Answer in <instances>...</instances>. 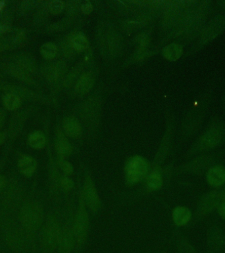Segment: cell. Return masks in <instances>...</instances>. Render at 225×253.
<instances>
[{"instance_id": "obj_10", "label": "cell", "mask_w": 225, "mask_h": 253, "mask_svg": "<svg viewBox=\"0 0 225 253\" xmlns=\"http://www.w3.org/2000/svg\"><path fill=\"white\" fill-rule=\"evenodd\" d=\"M207 253H221L225 249V232L222 227L213 224L209 226L205 237Z\"/></svg>"}, {"instance_id": "obj_5", "label": "cell", "mask_w": 225, "mask_h": 253, "mask_svg": "<svg viewBox=\"0 0 225 253\" xmlns=\"http://www.w3.org/2000/svg\"><path fill=\"white\" fill-rule=\"evenodd\" d=\"M223 187L211 189L203 193L197 201L195 211V220L198 222L216 211L223 201Z\"/></svg>"}, {"instance_id": "obj_21", "label": "cell", "mask_w": 225, "mask_h": 253, "mask_svg": "<svg viewBox=\"0 0 225 253\" xmlns=\"http://www.w3.org/2000/svg\"><path fill=\"white\" fill-rule=\"evenodd\" d=\"M177 249L178 253H197L193 245L183 235L178 237Z\"/></svg>"}, {"instance_id": "obj_34", "label": "cell", "mask_w": 225, "mask_h": 253, "mask_svg": "<svg viewBox=\"0 0 225 253\" xmlns=\"http://www.w3.org/2000/svg\"><path fill=\"white\" fill-rule=\"evenodd\" d=\"M223 114H224L225 118V90L224 92V95H223Z\"/></svg>"}, {"instance_id": "obj_14", "label": "cell", "mask_w": 225, "mask_h": 253, "mask_svg": "<svg viewBox=\"0 0 225 253\" xmlns=\"http://www.w3.org/2000/svg\"><path fill=\"white\" fill-rule=\"evenodd\" d=\"M18 168L24 176L27 177H31L37 170V160L32 156H22L18 161Z\"/></svg>"}, {"instance_id": "obj_2", "label": "cell", "mask_w": 225, "mask_h": 253, "mask_svg": "<svg viewBox=\"0 0 225 253\" xmlns=\"http://www.w3.org/2000/svg\"><path fill=\"white\" fill-rule=\"evenodd\" d=\"M225 145V120L215 115L209 119L207 126L198 134L188 150L187 157L219 150Z\"/></svg>"}, {"instance_id": "obj_16", "label": "cell", "mask_w": 225, "mask_h": 253, "mask_svg": "<svg viewBox=\"0 0 225 253\" xmlns=\"http://www.w3.org/2000/svg\"><path fill=\"white\" fill-rule=\"evenodd\" d=\"M63 126L65 134L72 138L77 137L80 135L82 130L78 120L73 117H69L65 119L63 122Z\"/></svg>"}, {"instance_id": "obj_15", "label": "cell", "mask_w": 225, "mask_h": 253, "mask_svg": "<svg viewBox=\"0 0 225 253\" xmlns=\"http://www.w3.org/2000/svg\"><path fill=\"white\" fill-rule=\"evenodd\" d=\"M75 243L73 231L66 229L61 232L59 244V253H71Z\"/></svg>"}, {"instance_id": "obj_35", "label": "cell", "mask_w": 225, "mask_h": 253, "mask_svg": "<svg viewBox=\"0 0 225 253\" xmlns=\"http://www.w3.org/2000/svg\"><path fill=\"white\" fill-rule=\"evenodd\" d=\"M225 202V186L223 187V201Z\"/></svg>"}, {"instance_id": "obj_33", "label": "cell", "mask_w": 225, "mask_h": 253, "mask_svg": "<svg viewBox=\"0 0 225 253\" xmlns=\"http://www.w3.org/2000/svg\"><path fill=\"white\" fill-rule=\"evenodd\" d=\"M5 134L0 132V146L3 143L4 140H5Z\"/></svg>"}, {"instance_id": "obj_25", "label": "cell", "mask_w": 225, "mask_h": 253, "mask_svg": "<svg viewBox=\"0 0 225 253\" xmlns=\"http://www.w3.org/2000/svg\"><path fill=\"white\" fill-rule=\"evenodd\" d=\"M71 44L76 50L79 51L85 50L88 46V42L86 38L81 34H76L72 38Z\"/></svg>"}, {"instance_id": "obj_36", "label": "cell", "mask_w": 225, "mask_h": 253, "mask_svg": "<svg viewBox=\"0 0 225 253\" xmlns=\"http://www.w3.org/2000/svg\"><path fill=\"white\" fill-rule=\"evenodd\" d=\"M3 6H4L3 2L0 1V11H1V10L2 9H3Z\"/></svg>"}, {"instance_id": "obj_30", "label": "cell", "mask_w": 225, "mask_h": 253, "mask_svg": "<svg viewBox=\"0 0 225 253\" xmlns=\"http://www.w3.org/2000/svg\"><path fill=\"white\" fill-rule=\"evenodd\" d=\"M216 212L223 220H225V202H222L217 208Z\"/></svg>"}, {"instance_id": "obj_28", "label": "cell", "mask_w": 225, "mask_h": 253, "mask_svg": "<svg viewBox=\"0 0 225 253\" xmlns=\"http://www.w3.org/2000/svg\"><path fill=\"white\" fill-rule=\"evenodd\" d=\"M59 166L61 168V169L63 170L65 173L67 174H70L73 172V167L71 165V164L69 162L65 161V160H61L59 162Z\"/></svg>"}, {"instance_id": "obj_6", "label": "cell", "mask_w": 225, "mask_h": 253, "mask_svg": "<svg viewBox=\"0 0 225 253\" xmlns=\"http://www.w3.org/2000/svg\"><path fill=\"white\" fill-rule=\"evenodd\" d=\"M43 210L39 204L35 201L28 202L20 211V221L25 231L36 232L41 226L43 220Z\"/></svg>"}, {"instance_id": "obj_23", "label": "cell", "mask_w": 225, "mask_h": 253, "mask_svg": "<svg viewBox=\"0 0 225 253\" xmlns=\"http://www.w3.org/2000/svg\"><path fill=\"white\" fill-rule=\"evenodd\" d=\"M3 104L8 110L13 111L19 108L21 104V101L17 95L9 93L4 96Z\"/></svg>"}, {"instance_id": "obj_27", "label": "cell", "mask_w": 225, "mask_h": 253, "mask_svg": "<svg viewBox=\"0 0 225 253\" xmlns=\"http://www.w3.org/2000/svg\"><path fill=\"white\" fill-rule=\"evenodd\" d=\"M214 9L217 10V13L222 14L225 16V0L214 1Z\"/></svg>"}, {"instance_id": "obj_31", "label": "cell", "mask_w": 225, "mask_h": 253, "mask_svg": "<svg viewBox=\"0 0 225 253\" xmlns=\"http://www.w3.org/2000/svg\"><path fill=\"white\" fill-rule=\"evenodd\" d=\"M82 10L85 14L90 13V12L92 11V4H91L90 2H86V3L83 4Z\"/></svg>"}, {"instance_id": "obj_12", "label": "cell", "mask_w": 225, "mask_h": 253, "mask_svg": "<svg viewBox=\"0 0 225 253\" xmlns=\"http://www.w3.org/2000/svg\"><path fill=\"white\" fill-rule=\"evenodd\" d=\"M84 199L86 205L93 211H98L101 206L100 197L92 179L87 177L84 186Z\"/></svg>"}, {"instance_id": "obj_37", "label": "cell", "mask_w": 225, "mask_h": 253, "mask_svg": "<svg viewBox=\"0 0 225 253\" xmlns=\"http://www.w3.org/2000/svg\"><path fill=\"white\" fill-rule=\"evenodd\" d=\"M2 125V120L1 118H0V127H1Z\"/></svg>"}, {"instance_id": "obj_1", "label": "cell", "mask_w": 225, "mask_h": 253, "mask_svg": "<svg viewBox=\"0 0 225 253\" xmlns=\"http://www.w3.org/2000/svg\"><path fill=\"white\" fill-rule=\"evenodd\" d=\"M217 84L218 77L215 76L197 96L182 128V134L186 139L192 138L200 132L212 106Z\"/></svg>"}, {"instance_id": "obj_11", "label": "cell", "mask_w": 225, "mask_h": 253, "mask_svg": "<svg viewBox=\"0 0 225 253\" xmlns=\"http://www.w3.org/2000/svg\"><path fill=\"white\" fill-rule=\"evenodd\" d=\"M207 185L211 189H221L225 186V166L220 163L215 164L204 175Z\"/></svg>"}, {"instance_id": "obj_18", "label": "cell", "mask_w": 225, "mask_h": 253, "mask_svg": "<svg viewBox=\"0 0 225 253\" xmlns=\"http://www.w3.org/2000/svg\"><path fill=\"white\" fill-rule=\"evenodd\" d=\"M94 84V79L91 73H85L79 79L75 86L77 94L82 95L86 94L92 88Z\"/></svg>"}, {"instance_id": "obj_26", "label": "cell", "mask_w": 225, "mask_h": 253, "mask_svg": "<svg viewBox=\"0 0 225 253\" xmlns=\"http://www.w3.org/2000/svg\"><path fill=\"white\" fill-rule=\"evenodd\" d=\"M63 7H64V4L63 1L55 0L49 3V9L53 15H58L63 11Z\"/></svg>"}, {"instance_id": "obj_24", "label": "cell", "mask_w": 225, "mask_h": 253, "mask_svg": "<svg viewBox=\"0 0 225 253\" xmlns=\"http://www.w3.org/2000/svg\"><path fill=\"white\" fill-rule=\"evenodd\" d=\"M41 55L45 59H51L54 58L57 54V49L56 45L51 42L43 43L39 49Z\"/></svg>"}, {"instance_id": "obj_4", "label": "cell", "mask_w": 225, "mask_h": 253, "mask_svg": "<svg viewBox=\"0 0 225 253\" xmlns=\"http://www.w3.org/2000/svg\"><path fill=\"white\" fill-rule=\"evenodd\" d=\"M225 31V16L217 13L211 16L195 40L193 53L201 51L209 43L218 39Z\"/></svg>"}, {"instance_id": "obj_9", "label": "cell", "mask_w": 225, "mask_h": 253, "mask_svg": "<svg viewBox=\"0 0 225 253\" xmlns=\"http://www.w3.org/2000/svg\"><path fill=\"white\" fill-rule=\"evenodd\" d=\"M89 230V217L87 212L84 201H80L78 212L76 213L73 233L74 235L75 243L78 246L84 244L88 236Z\"/></svg>"}, {"instance_id": "obj_7", "label": "cell", "mask_w": 225, "mask_h": 253, "mask_svg": "<svg viewBox=\"0 0 225 253\" xmlns=\"http://www.w3.org/2000/svg\"><path fill=\"white\" fill-rule=\"evenodd\" d=\"M61 231L55 219L49 218L43 227L41 236V249L45 253H53L59 247Z\"/></svg>"}, {"instance_id": "obj_22", "label": "cell", "mask_w": 225, "mask_h": 253, "mask_svg": "<svg viewBox=\"0 0 225 253\" xmlns=\"http://www.w3.org/2000/svg\"><path fill=\"white\" fill-rule=\"evenodd\" d=\"M147 185L150 189H159L163 185V178L159 171H153L150 173L147 180Z\"/></svg>"}, {"instance_id": "obj_20", "label": "cell", "mask_w": 225, "mask_h": 253, "mask_svg": "<svg viewBox=\"0 0 225 253\" xmlns=\"http://www.w3.org/2000/svg\"><path fill=\"white\" fill-rule=\"evenodd\" d=\"M28 142L29 145L34 149L38 150L45 147L46 139L42 132L35 131L30 134Z\"/></svg>"}, {"instance_id": "obj_3", "label": "cell", "mask_w": 225, "mask_h": 253, "mask_svg": "<svg viewBox=\"0 0 225 253\" xmlns=\"http://www.w3.org/2000/svg\"><path fill=\"white\" fill-rule=\"evenodd\" d=\"M225 150L197 154L189 158L188 161L182 164L178 169L180 173L188 174L197 177L204 176L207 171L215 164L220 163L224 157Z\"/></svg>"}, {"instance_id": "obj_32", "label": "cell", "mask_w": 225, "mask_h": 253, "mask_svg": "<svg viewBox=\"0 0 225 253\" xmlns=\"http://www.w3.org/2000/svg\"><path fill=\"white\" fill-rule=\"evenodd\" d=\"M6 184L5 178L0 175V191L3 189Z\"/></svg>"}, {"instance_id": "obj_13", "label": "cell", "mask_w": 225, "mask_h": 253, "mask_svg": "<svg viewBox=\"0 0 225 253\" xmlns=\"http://www.w3.org/2000/svg\"><path fill=\"white\" fill-rule=\"evenodd\" d=\"M174 223L177 227L187 225L193 217L191 210L186 206H178L175 207L172 213Z\"/></svg>"}, {"instance_id": "obj_29", "label": "cell", "mask_w": 225, "mask_h": 253, "mask_svg": "<svg viewBox=\"0 0 225 253\" xmlns=\"http://www.w3.org/2000/svg\"><path fill=\"white\" fill-rule=\"evenodd\" d=\"M61 183V185H62V187H63V189L67 190V191L72 189L73 185H74L72 180L69 179V178L67 177L62 178Z\"/></svg>"}, {"instance_id": "obj_17", "label": "cell", "mask_w": 225, "mask_h": 253, "mask_svg": "<svg viewBox=\"0 0 225 253\" xmlns=\"http://www.w3.org/2000/svg\"><path fill=\"white\" fill-rule=\"evenodd\" d=\"M183 53V47L181 43L173 42L167 45L163 49V55L166 59L175 61L181 58Z\"/></svg>"}, {"instance_id": "obj_19", "label": "cell", "mask_w": 225, "mask_h": 253, "mask_svg": "<svg viewBox=\"0 0 225 253\" xmlns=\"http://www.w3.org/2000/svg\"><path fill=\"white\" fill-rule=\"evenodd\" d=\"M56 148L57 152L61 157H66L72 152V146L64 134L59 132L57 136Z\"/></svg>"}, {"instance_id": "obj_8", "label": "cell", "mask_w": 225, "mask_h": 253, "mask_svg": "<svg viewBox=\"0 0 225 253\" xmlns=\"http://www.w3.org/2000/svg\"><path fill=\"white\" fill-rule=\"evenodd\" d=\"M149 164L147 160L140 156L130 158L126 166V177L128 183L135 184L147 175Z\"/></svg>"}]
</instances>
